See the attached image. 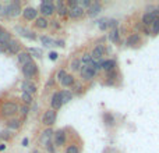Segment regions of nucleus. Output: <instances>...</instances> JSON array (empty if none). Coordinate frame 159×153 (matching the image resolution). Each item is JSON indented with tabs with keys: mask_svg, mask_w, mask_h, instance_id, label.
<instances>
[{
	"mask_svg": "<svg viewBox=\"0 0 159 153\" xmlns=\"http://www.w3.org/2000/svg\"><path fill=\"white\" fill-rule=\"evenodd\" d=\"M0 111H2V116H4V117H11L18 111V106L14 102H4Z\"/></svg>",
	"mask_w": 159,
	"mask_h": 153,
	"instance_id": "obj_1",
	"label": "nucleus"
},
{
	"mask_svg": "<svg viewBox=\"0 0 159 153\" xmlns=\"http://www.w3.org/2000/svg\"><path fill=\"white\" fill-rule=\"evenodd\" d=\"M3 10H4V13L7 17H17L20 13H21V7H20L18 3H10V4L6 6Z\"/></svg>",
	"mask_w": 159,
	"mask_h": 153,
	"instance_id": "obj_2",
	"label": "nucleus"
},
{
	"mask_svg": "<svg viewBox=\"0 0 159 153\" xmlns=\"http://www.w3.org/2000/svg\"><path fill=\"white\" fill-rule=\"evenodd\" d=\"M36 72H38V68H36V64L34 61L22 66V74L27 76V78H32L34 75H36Z\"/></svg>",
	"mask_w": 159,
	"mask_h": 153,
	"instance_id": "obj_3",
	"label": "nucleus"
},
{
	"mask_svg": "<svg viewBox=\"0 0 159 153\" xmlns=\"http://www.w3.org/2000/svg\"><path fill=\"white\" fill-rule=\"evenodd\" d=\"M80 71H81V75L84 79H92L93 75L96 74L95 68H93L92 66H82Z\"/></svg>",
	"mask_w": 159,
	"mask_h": 153,
	"instance_id": "obj_4",
	"label": "nucleus"
},
{
	"mask_svg": "<svg viewBox=\"0 0 159 153\" xmlns=\"http://www.w3.org/2000/svg\"><path fill=\"white\" fill-rule=\"evenodd\" d=\"M53 11H55V6H53V3L50 0H46V2H43L41 4L42 15H50V14H53Z\"/></svg>",
	"mask_w": 159,
	"mask_h": 153,
	"instance_id": "obj_5",
	"label": "nucleus"
},
{
	"mask_svg": "<svg viewBox=\"0 0 159 153\" xmlns=\"http://www.w3.org/2000/svg\"><path fill=\"white\" fill-rule=\"evenodd\" d=\"M42 121H43V124H46V125H52V124H55V121H56V111L53 109L48 110V111L43 114Z\"/></svg>",
	"mask_w": 159,
	"mask_h": 153,
	"instance_id": "obj_6",
	"label": "nucleus"
},
{
	"mask_svg": "<svg viewBox=\"0 0 159 153\" xmlns=\"http://www.w3.org/2000/svg\"><path fill=\"white\" fill-rule=\"evenodd\" d=\"M103 53H105V47L102 46V45L96 46L95 49L92 50V53H91V56H92V60L96 61V63H101V59H102V56H103Z\"/></svg>",
	"mask_w": 159,
	"mask_h": 153,
	"instance_id": "obj_7",
	"label": "nucleus"
},
{
	"mask_svg": "<svg viewBox=\"0 0 159 153\" xmlns=\"http://www.w3.org/2000/svg\"><path fill=\"white\" fill-rule=\"evenodd\" d=\"M21 89H22V92L34 95V93L36 92V85L32 84V81H24L21 84Z\"/></svg>",
	"mask_w": 159,
	"mask_h": 153,
	"instance_id": "obj_8",
	"label": "nucleus"
},
{
	"mask_svg": "<svg viewBox=\"0 0 159 153\" xmlns=\"http://www.w3.org/2000/svg\"><path fill=\"white\" fill-rule=\"evenodd\" d=\"M50 106H52L53 110H57L63 106V102H61V95L60 92H56L55 95L52 96V100H50Z\"/></svg>",
	"mask_w": 159,
	"mask_h": 153,
	"instance_id": "obj_9",
	"label": "nucleus"
},
{
	"mask_svg": "<svg viewBox=\"0 0 159 153\" xmlns=\"http://www.w3.org/2000/svg\"><path fill=\"white\" fill-rule=\"evenodd\" d=\"M53 137H55V143L57 146L64 145V142H66V132H64L63 129H59V131H56Z\"/></svg>",
	"mask_w": 159,
	"mask_h": 153,
	"instance_id": "obj_10",
	"label": "nucleus"
},
{
	"mask_svg": "<svg viewBox=\"0 0 159 153\" xmlns=\"http://www.w3.org/2000/svg\"><path fill=\"white\" fill-rule=\"evenodd\" d=\"M16 31L21 36H24V38H28V39H35L36 38V36L34 35V32H31L30 29H27V28H24V27H20V25L16 27Z\"/></svg>",
	"mask_w": 159,
	"mask_h": 153,
	"instance_id": "obj_11",
	"label": "nucleus"
},
{
	"mask_svg": "<svg viewBox=\"0 0 159 153\" xmlns=\"http://www.w3.org/2000/svg\"><path fill=\"white\" fill-rule=\"evenodd\" d=\"M55 135V132L52 131L50 128H48V129H45L43 132H42V137H41V141H42V143H43L45 146H48L50 143V138Z\"/></svg>",
	"mask_w": 159,
	"mask_h": 153,
	"instance_id": "obj_12",
	"label": "nucleus"
},
{
	"mask_svg": "<svg viewBox=\"0 0 159 153\" xmlns=\"http://www.w3.org/2000/svg\"><path fill=\"white\" fill-rule=\"evenodd\" d=\"M18 61L21 63V66H25V64L32 61V56L28 52H21V53H18Z\"/></svg>",
	"mask_w": 159,
	"mask_h": 153,
	"instance_id": "obj_13",
	"label": "nucleus"
},
{
	"mask_svg": "<svg viewBox=\"0 0 159 153\" xmlns=\"http://www.w3.org/2000/svg\"><path fill=\"white\" fill-rule=\"evenodd\" d=\"M69 15L71 17V18H80V17L84 15V8H81L80 6H75V7L69 10Z\"/></svg>",
	"mask_w": 159,
	"mask_h": 153,
	"instance_id": "obj_14",
	"label": "nucleus"
},
{
	"mask_svg": "<svg viewBox=\"0 0 159 153\" xmlns=\"http://www.w3.org/2000/svg\"><path fill=\"white\" fill-rule=\"evenodd\" d=\"M3 47H6V50H7L8 53H18V50H20V45H18V42H16V41H13L11 39L10 42H8L6 46H3Z\"/></svg>",
	"mask_w": 159,
	"mask_h": 153,
	"instance_id": "obj_15",
	"label": "nucleus"
},
{
	"mask_svg": "<svg viewBox=\"0 0 159 153\" xmlns=\"http://www.w3.org/2000/svg\"><path fill=\"white\" fill-rule=\"evenodd\" d=\"M36 13H38V11H36L34 7H27L24 11H22L25 20H36Z\"/></svg>",
	"mask_w": 159,
	"mask_h": 153,
	"instance_id": "obj_16",
	"label": "nucleus"
},
{
	"mask_svg": "<svg viewBox=\"0 0 159 153\" xmlns=\"http://www.w3.org/2000/svg\"><path fill=\"white\" fill-rule=\"evenodd\" d=\"M101 10H102L101 4H99L98 2H95V3H92V4H91L89 8H88V15H89V17H95V15H98Z\"/></svg>",
	"mask_w": 159,
	"mask_h": 153,
	"instance_id": "obj_17",
	"label": "nucleus"
},
{
	"mask_svg": "<svg viewBox=\"0 0 159 153\" xmlns=\"http://www.w3.org/2000/svg\"><path fill=\"white\" fill-rule=\"evenodd\" d=\"M115 67H116V63H115V60H105V61H102V68L105 70V71H113L115 70Z\"/></svg>",
	"mask_w": 159,
	"mask_h": 153,
	"instance_id": "obj_18",
	"label": "nucleus"
},
{
	"mask_svg": "<svg viewBox=\"0 0 159 153\" xmlns=\"http://www.w3.org/2000/svg\"><path fill=\"white\" fill-rule=\"evenodd\" d=\"M10 41H11L10 33L6 32V31H2V32H0V46H6Z\"/></svg>",
	"mask_w": 159,
	"mask_h": 153,
	"instance_id": "obj_19",
	"label": "nucleus"
},
{
	"mask_svg": "<svg viewBox=\"0 0 159 153\" xmlns=\"http://www.w3.org/2000/svg\"><path fill=\"white\" fill-rule=\"evenodd\" d=\"M138 42H140V35L138 33H133V35L129 36V39H127V46H134V45H138Z\"/></svg>",
	"mask_w": 159,
	"mask_h": 153,
	"instance_id": "obj_20",
	"label": "nucleus"
},
{
	"mask_svg": "<svg viewBox=\"0 0 159 153\" xmlns=\"http://www.w3.org/2000/svg\"><path fill=\"white\" fill-rule=\"evenodd\" d=\"M154 22H155V20H154V17H152L151 11H147L143 17V24L144 25H152Z\"/></svg>",
	"mask_w": 159,
	"mask_h": 153,
	"instance_id": "obj_21",
	"label": "nucleus"
},
{
	"mask_svg": "<svg viewBox=\"0 0 159 153\" xmlns=\"http://www.w3.org/2000/svg\"><path fill=\"white\" fill-rule=\"evenodd\" d=\"M60 95H61V102H63V104L69 103L73 98V93L70 92V90H63V92H60Z\"/></svg>",
	"mask_w": 159,
	"mask_h": 153,
	"instance_id": "obj_22",
	"label": "nucleus"
},
{
	"mask_svg": "<svg viewBox=\"0 0 159 153\" xmlns=\"http://www.w3.org/2000/svg\"><path fill=\"white\" fill-rule=\"evenodd\" d=\"M61 85H63V86H71V85H74V76L67 74L63 78V81H61Z\"/></svg>",
	"mask_w": 159,
	"mask_h": 153,
	"instance_id": "obj_23",
	"label": "nucleus"
},
{
	"mask_svg": "<svg viewBox=\"0 0 159 153\" xmlns=\"http://www.w3.org/2000/svg\"><path fill=\"white\" fill-rule=\"evenodd\" d=\"M56 8L59 10V13H60L61 15L69 13V10H67V7H66V3H63V2H56Z\"/></svg>",
	"mask_w": 159,
	"mask_h": 153,
	"instance_id": "obj_24",
	"label": "nucleus"
},
{
	"mask_svg": "<svg viewBox=\"0 0 159 153\" xmlns=\"http://www.w3.org/2000/svg\"><path fill=\"white\" fill-rule=\"evenodd\" d=\"M48 25H49V21H48L45 17H41V18H36V27L41 28V29H43V28H46Z\"/></svg>",
	"mask_w": 159,
	"mask_h": 153,
	"instance_id": "obj_25",
	"label": "nucleus"
},
{
	"mask_svg": "<svg viewBox=\"0 0 159 153\" xmlns=\"http://www.w3.org/2000/svg\"><path fill=\"white\" fill-rule=\"evenodd\" d=\"M21 125V121L20 120H8L7 121V127L10 129H18Z\"/></svg>",
	"mask_w": 159,
	"mask_h": 153,
	"instance_id": "obj_26",
	"label": "nucleus"
},
{
	"mask_svg": "<svg viewBox=\"0 0 159 153\" xmlns=\"http://www.w3.org/2000/svg\"><path fill=\"white\" fill-rule=\"evenodd\" d=\"M41 42L43 43V46H46V47H50V46H53V45L56 43V42L53 41L52 38H49V36H42V38H41Z\"/></svg>",
	"mask_w": 159,
	"mask_h": 153,
	"instance_id": "obj_27",
	"label": "nucleus"
},
{
	"mask_svg": "<svg viewBox=\"0 0 159 153\" xmlns=\"http://www.w3.org/2000/svg\"><path fill=\"white\" fill-rule=\"evenodd\" d=\"M109 39L113 42V43H117L119 42V29L116 28V29H112L109 33Z\"/></svg>",
	"mask_w": 159,
	"mask_h": 153,
	"instance_id": "obj_28",
	"label": "nucleus"
},
{
	"mask_svg": "<svg viewBox=\"0 0 159 153\" xmlns=\"http://www.w3.org/2000/svg\"><path fill=\"white\" fill-rule=\"evenodd\" d=\"M21 99H22V102H24L25 104H31L32 103V95H30V93H25V92H22L21 93Z\"/></svg>",
	"mask_w": 159,
	"mask_h": 153,
	"instance_id": "obj_29",
	"label": "nucleus"
},
{
	"mask_svg": "<svg viewBox=\"0 0 159 153\" xmlns=\"http://www.w3.org/2000/svg\"><path fill=\"white\" fill-rule=\"evenodd\" d=\"M107 22H109V20H106V18H103V20H99L98 21V27L101 28L102 31H105V29H107Z\"/></svg>",
	"mask_w": 159,
	"mask_h": 153,
	"instance_id": "obj_30",
	"label": "nucleus"
},
{
	"mask_svg": "<svg viewBox=\"0 0 159 153\" xmlns=\"http://www.w3.org/2000/svg\"><path fill=\"white\" fill-rule=\"evenodd\" d=\"M70 68H71L73 71H78V70H81V67H80V60L74 59V60L71 61V64H70Z\"/></svg>",
	"mask_w": 159,
	"mask_h": 153,
	"instance_id": "obj_31",
	"label": "nucleus"
},
{
	"mask_svg": "<svg viewBox=\"0 0 159 153\" xmlns=\"http://www.w3.org/2000/svg\"><path fill=\"white\" fill-rule=\"evenodd\" d=\"M28 53H30V55L31 56H34V57H42V52H41V50H39V49H35V47H32V49H30V52H28Z\"/></svg>",
	"mask_w": 159,
	"mask_h": 153,
	"instance_id": "obj_32",
	"label": "nucleus"
},
{
	"mask_svg": "<svg viewBox=\"0 0 159 153\" xmlns=\"http://www.w3.org/2000/svg\"><path fill=\"white\" fill-rule=\"evenodd\" d=\"M158 32H159V20H157V21L152 24V33H154V35H157Z\"/></svg>",
	"mask_w": 159,
	"mask_h": 153,
	"instance_id": "obj_33",
	"label": "nucleus"
},
{
	"mask_svg": "<svg viewBox=\"0 0 159 153\" xmlns=\"http://www.w3.org/2000/svg\"><path fill=\"white\" fill-rule=\"evenodd\" d=\"M119 25V22L116 21V20H109V22H107V27L109 28H113V29H116Z\"/></svg>",
	"mask_w": 159,
	"mask_h": 153,
	"instance_id": "obj_34",
	"label": "nucleus"
},
{
	"mask_svg": "<svg viewBox=\"0 0 159 153\" xmlns=\"http://www.w3.org/2000/svg\"><path fill=\"white\" fill-rule=\"evenodd\" d=\"M66 75H67L66 70H60V71L57 72V79L61 82V81H63V78H64V76H66Z\"/></svg>",
	"mask_w": 159,
	"mask_h": 153,
	"instance_id": "obj_35",
	"label": "nucleus"
},
{
	"mask_svg": "<svg viewBox=\"0 0 159 153\" xmlns=\"http://www.w3.org/2000/svg\"><path fill=\"white\" fill-rule=\"evenodd\" d=\"M66 153H78V148L77 146H74V145H71V146H69V148L66 149Z\"/></svg>",
	"mask_w": 159,
	"mask_h": 153,
	"instance_id": "obj_36",
	"label": "nucleus"
},
{
	"mask_svg": "<svg viewBox=\"0 0 159 153\" xmlns=\"http://www.w3.org/2000/svg\"><path fill=\"white\" fill-rule=\"evenodd\" d=\"M20 111H21V114L25 117V116L28 114V111H30V110H28V106H27V104H24V106H21V109H20Z\"/></svg>",
	"mask_w": 159,
	"mask_h": 153,
	"instance_id": "obj_37",
	"label": "nucleus"
},
{
	"mask_svg": "<svg viewBox=\"0 0 159 153\" xmlns=\"http://www.w3.org/2000/svg\"><path fill=\"white\" fill-rule=\"evenodd\" d=\"M11 135H10V132H7V131H4V132H0V139H8Z\"/></svg>",
	"mask_w": 159,
	"mask_h": 153,
	"instance_id": "obj_38",
	"label": "nucleus"
},
{
	"mask_svg": "<svg viewBox=\"0 0 159 153\" xmlns=\"http://www.w3.org/2000/svg\"><path fill=\"white\" fill-rule=\"evenodd\" d=\"M49 59H50V60H57V53H56V52H50L49 53Z\"/></svg>",
	"mask_w": 159,
	"mask_h": 153,
	"instance_id": "obj_39",
	"label": "nucleus"
},
{
	"mask_svg": "<svg viewBox=\"0 0 159 153\" xmlns=\"http://www.w3.org/2000/svg\"><path fill=\"white\" fill-rule=\"evenodd\" d=\"M22 143H24V146H27L28 145V139H24V142H22Z\"/></svg>",
	"mask_w": 159,
	"mask_h": 153,
	"instance_id": "obj_40",
	"label": "nucleus"
},
{
	"mask_svg": "<svg viewBox=\"0 0 159 153\" xmlns=\"http://www.w3.org/2000/svg\"><path fill=\"white\" fill-rule=\"evenodd\" d=\"M2 10H3V8H2V6H0V11H2Z\"/></svg>",
	"mask_w": 159,
	"mask_h": 153,
	"instance_id": "obj_41",
	"label": "nucleus"
},
{
	"mask_svg": "<svg viewBox=\"0 0 159 153\" xmlns=\"http://www.w3.org/2000/svg\"><path fill=\"white\" fill-rule=\"evenodd\" d=\"M158 10H159V7H158Z\"/></svg>",
	"mask_w": 159,
	"mask_h": 153,
	"instance_id": "obj_42",
	"label": "nucleus"
}]
</instances>
